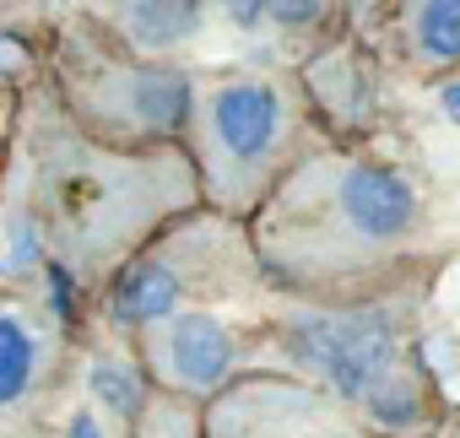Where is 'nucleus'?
<instances>
[{
  "mask_svg": "<svg viewBox=\"0 0 460 438\" xmlns=\"http://www.w3.org/2000/svg\"><path fill=\"white\" fill-rule=\"evenodd\" d=\"M71 309L39 293L0 298V422L12 438L44 433L55 416V395L76 373Z\"/></svg>",
  "mask_w": 460,
  "mask_h": 438,
  "instance_id": "6e6552de",
  "label": "nucleus"
},
{
  "mask_svg": "<svg viewBox=\"0 0 460 438\" xmlns=\"http://www.w3.org/2000/svg\"><path fill=\"white\" fill-rule=\"evenodd\" d=\"M39 71L87 136L109 146H184L195 92L190 60L141 55L87 12H66L39 49Z\"/></svg>",
  "mask_w": 460,
  "mask_h": 438,
  "instance_id": "423d86ee",
  "label": "nucleus"
},
{
  "mask_svg": "<svg viewBox=\"0 0 460 438\" xmlns=\"http://www.w3.org/2000/svg\"><path fill=\"white\" fill-rule=\"evenodd\" d=\"M76 12L103 22L130 49L163 55V60H190V49L211 33L206 0H76Z\"/></svg>",
  "mask_w": 460,
  "mask_h": 438,
  "instance_id": "f8f14e48",
  "label": "nucleus"
},
{
  "mask_svg": "<svg viewBox=\"0 0 460 438\" xmlns=\"http://www.w3.org/2000/svg\"><path fill=\"white\" fill-rule=\"evenodd\" d=\"M444 266L347 298L277 293L261 314L266 363L304 373L379 438H417L438 416V384L422 357V320Z\"/></svg>",
  "mask_w": 460,
  "mask_h": 438,
  "instance_id": "7ed1b4c3",
  "label": "nucleus"
},
{
  "mask_svg": "<svg viewBox=\"0 0 460 438\" xmlns=\"http://www.w3.org/2000/svg\"><path fill=\"white\" fill-rule=\"evenodd\" d=\"M261 314L255 309H217V303L173 309V314L152 320L146 330H136L130 346L141 352V368L163 395L206 406L234 379H244L250 368L266 363Z\"/></svg>",
  "mask_w": 460,
  "mask_h": 438,
  "instance_id": "0eeeda50",
  "label": "nucleus"
},
{
  "mask_svg": "<svg viewBox=\"0 0 460 438\" xmlns=\"http://www.w3.org/2000/svg\"><path fill=\"white\" fill-rule=\"evenodd\" d=\"M325 125L336 141H368L379 136V114H385V76H379V49L358 33H336L331 44H320L314 55L298 60Z\"/></svg>",
  "mask_w": 460,
  "mask_h": 438,
  "instance_id": "9d476101",
  "label": "nucleus"
},
{
  "mask_svg": "<svg viewBox=\"0 0 460 438\" xmlns=\"http://www.w3.org/2000/svg\"><path fill=\"white\" fill-rule=\"evenodd\" d=\"M271 298H277V282L255 250L250 223L217 206H195L114 271V282L87 303V314L98 330L130 341L136 330H146L173 309L217 303V309L261 314Z\"/></svg>",
  "mask_w": 460,
  "mask_h": 438,
  "instance_id": "39448f33",
  "label": "nucleus"
},
{
  "mask_svg": "<svg viewBox=\"0 0 460 438\" xmlns=\"http://www.w3.org/2000/svg\"><path fill=\"white\" fill-rule=\"evenodd\" d=\"M379 55L417 87H444L460 76V0H390Z\"/></svg>",
  "mask_w": 460,
  "mask_h": 438,
  "instance_id": "9b49d317",
  "label": "nucleus"
},
{
  "mask_svg": "<svg viewBox=\"0 0 460 438\" xmlns=\"http://www.w3.org/2000/svg\"><path fill=\"white\" fill-rule=\"evenodd\" d=\"M325 141L336 136L298 66L261 55L195 66L184 152L206 206L250 223L271 189Z\"/></svg>",
  "mask_w": 460,
  "mask_h": 438,
  "instance_id": "20e7f679",
  "label": "nucleus"
},
{
  "mask_svg": "<svg viewBox=\"0 0 460 438\" xmlns=\"http://www.w3.org/2000/svg\"><path fill=\"white\" fill-rule=\"evenodd\" d=\"M200 438H379L293 368L261 363L200 406Z\"/></svg>",
  "mask_w": 460,
  "mask_h": 438,
  "instance_id": "1a4fd4ad",
  "label": "nucleus"
},
{
  "mask_svg": "<svg viewBox=\"0 0 460 438\" xmlns=\"http://www.w3.org/2000/svg\"><path fill=\"white\" fill-rule=\"evenodd\" d=\"M12 168L28 184L66 293L82 303L168 223L206 206L184 146H109L87 136L44 71L33 87H12Z\"/></svg>",
  "mask_w": 460,
  "mask_h": 438,
  "instance_id": "f03ea898",
  "label": "nucleus"
},
{
  "mask_svg": "<svg viewBox=\"0 0 460 438\" xmlns=\"http://www.w3.org/2000/svg\"><path fill=\"white\" fill-rule=\"evenodd\" d=\"M255 250L293 298H347L444 266L460 228L433 179L390 136L325 141L250 216Z\"/></svg>",
  "mask_w": 460,
  "mask_h": 438,
  "instance_id": "f257e3e1",
  "label": "nucleus"
}]
</instances>
